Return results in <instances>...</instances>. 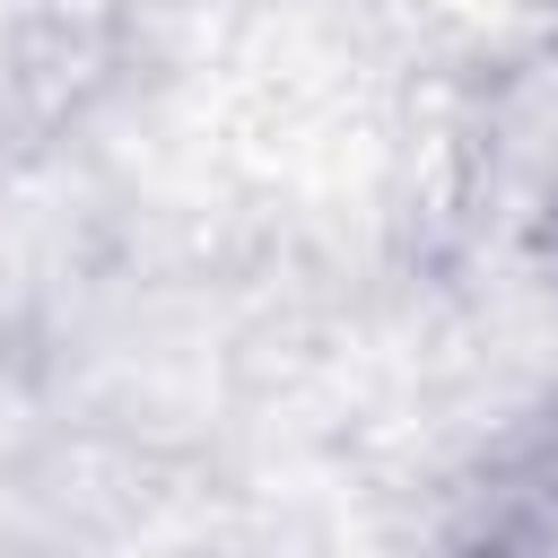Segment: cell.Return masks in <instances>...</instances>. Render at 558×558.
Here are the masks:
<instances>
[{
    "label": "cell",
    "instance_id": "obj_3",
    "mask_svg": "<svg viewBox=\"0 0 558 558\" xmlns=\"http://www.w3.org/2000/svg\"><path fill=\"white\" fill-rule=\"evenodd\" d=\"M541 17H549V52H558V0H541Z\"/></svg>",
    "mask_w": 558,
    "mask_h": 558
},
{
    "label": "cell",
    "instance_id": "obj_1",
    "mask_svg": "<svg viewBox=\"0 0 558 558\" xmlns=\"http://www.w3.org/2000/svg\"><path fill=\"white\" fill-rule=\"evenodd\" d=\"M453 558H558V532L532 523V514H488Z\"/></svg>",
    "mask_w": 558,
    "mask_h": 558
},
{
    "label": "cell",
    "instance_id": "obj_2",
    "mask_svg": "<svg viewBox=\"0 0 558 558\" xmlns=\"http://www.w3.org/2000/svg\"><path fill=\"white\" fill-rule=\"evenodd\" d=\"M523 253H532L541 270H558V183L532 192V209H523Z\"/></svg>",
    "mask_w": 558,
    "mask_h": 558
}]
</instances>
